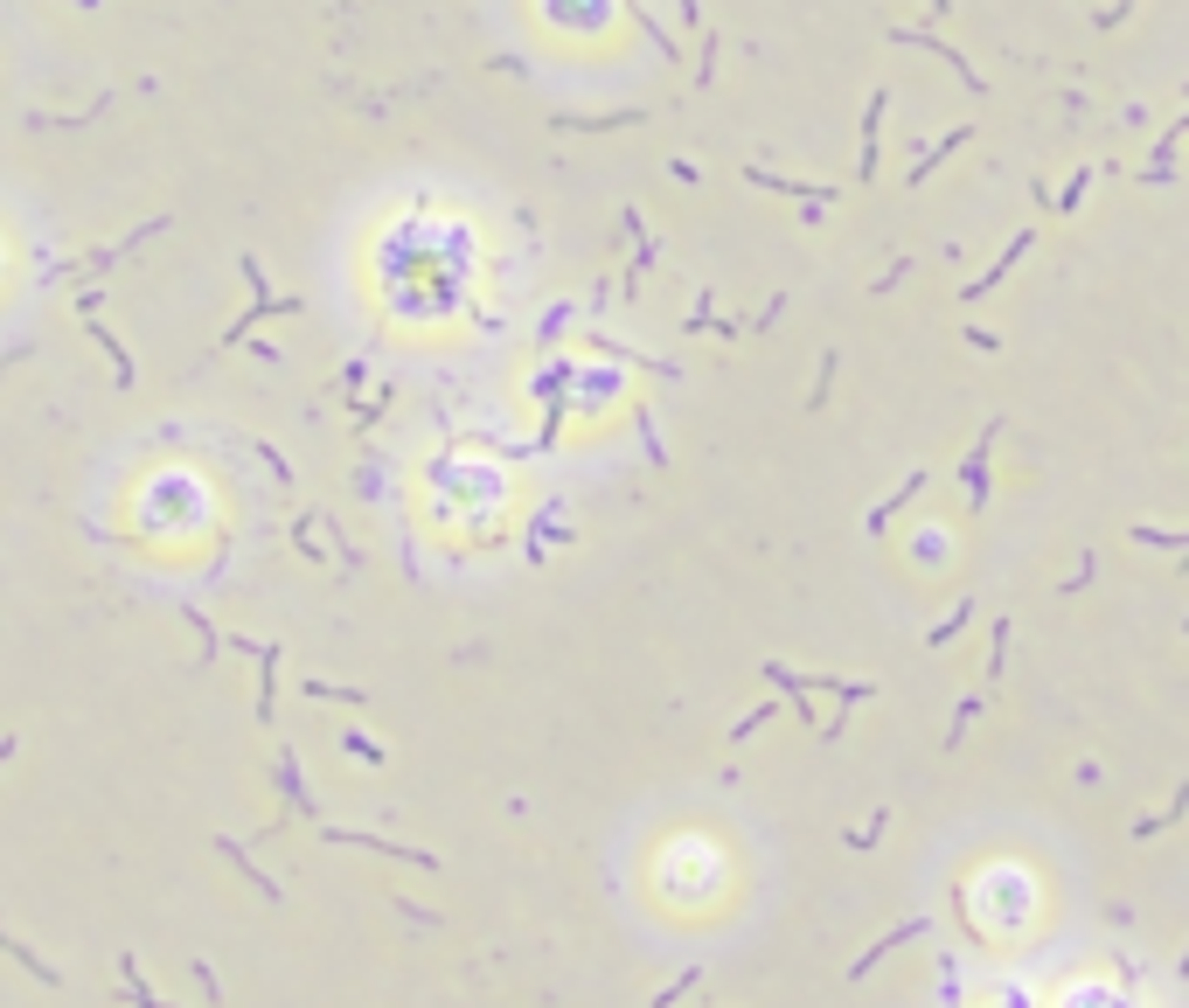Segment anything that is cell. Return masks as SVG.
Here are the masks:
<instances>
[{
    "instance_id": "obj_1",
    "label": "cell",
    "mask_w": 1189,
    "mask_h": 1008,
    "mask_svg": "<svg viewBox=\"0 0 1189 1008\" xmlns=\"http://www.w3.org/2000/svg\"><path fill=\"white\" fill-rule=\"evenodd\" d=\"M995 431H1002V425L980 431V438H974V459L960 466V480H967V508H980V501H988V453H995Z\"/></svg>"
},
{
    "instance_id": "obj_2",
    "label": "cell",
    "mask_w": 1189,
    "mask_h": 1008,
    "mask_svg": "<svg viewBox=\"0 0 1189 1008\" xmlns=\"http://www.w3.org/2000/svg\"><path fill=\"white\" fill-rule=\"evenodd\" d=\"M918 932H926V918H904V925H890V932L870 946V953L849 967V981H863V973H877V960H883V953H898V946H904V939H918Z\"/></svg>"
},
{
    "instance_id": "obj_3",
    "label": "cell",
    "mask_w": 1189,
    "mask_h": 1008,
    "mask_svg": "<svg viewBox=\"0 0 1189 1008\" xmlns=\"http://www.w3.org/2000/svg\"><path fill=\"white\" fill-rule=\"evenodd\" d=\"M1023 251H1029V230H1016V236H1008V251H1002V258L988 264V272L974 279V285H967V300H980V292H988V285H1002V272H1008V264H1016Z\"/></svg>"
},
{
    "instance_id": "obj_4",
    "label": "cell",
    "mask_w": 1189,
    "mask_h": 1008,
    "mask_svg": "<svg viewBox=\"0 0 1189 1008\" xmlns=\"http://www.w3.org/2000/svg\"><path fill=\"white\" fill-rule=\"evenodd\" d=\"M918 487H926V473H918V466H911V480H904L898 494H890V501H883V508H877V515H870V529H883V522H890V515H898V508H904V501L918 494Z\"/></svg>"
},
{
    "instance_id": "obj_5",
    "label": "cell",
    "mask_w": 1189,
    "mask_h": 1008,
    "mask_svg": "<svg viewBox=\"0 0 1189 1008\" xmlns=\"http://www.w3.org/2000/svg\"><path fill=\"white\" fill-rule=\"evenodd\" d=\"M765 717H780V702H758V709H745V717H737V730H731V737H737V745H745L752 730H765Z\"/></svg>"
},
{
    "instance_id": "obj_6",
    "label": "cell",
    "mask_w": 1189,
    "mask_h": 1008,
    "mask_svg": "<svg viewBox=\"0 0 1189 1008\" xmlns=\"http://www.w3.org/2000/svg\"><path fill=\"white\" fill-rule=\"evenodd\" d=\"M967 619H974V599H960V605H954V619H946V627H932V647H946V640H954V633L967 627Z\"/></svg>"
},
{
    "instance_id": "obj_7",
    "label": "cell",
    "mask_w": 1189,
    "mask_h": 1008,
    "mask_svg": "<svg viewBox=\"0 0 1189 1008\" xmlns=\"http://www.w3.org/2000/svg\"><path fill=\"white\" fill-rule=\"evenodd\" d=\"M974 717H980V702L967 696V702L954 709V730H946V751H954V745H960V737H967V724H974Z\"/></svg>"
},
{
    "instance_id": "obj_8",
    "label": "cell",
    "mask_w": 1189,
    "mask_h": 1008,
    "mask_svg": "<svg viewBox=\"0 0 1189 1008\" xmlns=\"http://www.w3.org/2000/svg\"><path fill=\"white\" fill-rule=\"evenodd\" d=\"M877 835H883V814H870V827H855L849 848H877Z\"/></svg>"
},
{
    "instance_id": "obj_9",
    "label": "cell",
    "mask_w": 1189,
    "mask_h": 1008,
    "mask_svg": "<svg viewBox=\"0 0 1189 1008\" xmlns=\"http://www.w3.org/2000/svg\"><path fill=\"white\" fill-rule=\"evenodd\" d=\"M1176 967H1182V973H1189V953H1182V960H1176Z\"/></svg>"
},
{
    "instance_id": "obj_10",
    "label": "cell",
    "mask_w": 1189,
    "mask_h": 1008,
    "mask_svg": "<svg viewBox=\"0 0 1189 1008\" xmlns=\"http://www.w3.org/2000/svg\"><path fill=\"white\" fill-rule=\"evenodd\" d=\"M932 8H939V14H946V0H932Z\"/></svg>"
}]
</instances>
